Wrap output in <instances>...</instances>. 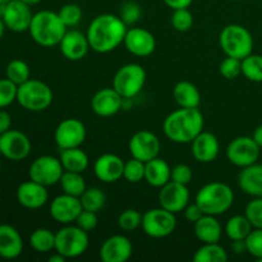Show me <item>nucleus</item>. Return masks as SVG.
Masks as SVG:
<instances>
[{
	"instance_id": "f257e3e1",
	"label": "nucleus",
	"mask_w": 262,
	"mask_h": 262,
	"mask_svg": "<svg viewBox=\"0 0 262 262\" xmlns=\"http://www.w3.org/2000/svg\"><path fill=\"white\" fill-rule=\"evenodd\" d=\"M128 26L120 19L119 15L100 14L94 18L87 28V38L90 48L100 54L110 53L123 43Z\"/></svg>"
},
{
	"instance_id": "f03ea898",
	"label": "nucleus",
	"mask_w": 262,
	"mask_h": 262,
	"mask_svg": "<svg viewBox=\"0 0 262 262\" xmlns=\"http://www.w3.org/2000/svg\"><path fill=\"white\" fill-rule=\"evenodd\" d=\"M204 115L199 107H181L165 118L163 129L171 142L191 143L204 130Z\"/></svg>"
},
{
	"instance_id": "7ed1b4c3",
	"label": "nucleus",
	"mask_w": 262,
	"mask_h": 262,
	"mask_svg": "<svg viewBox=\"0 0 262 262\" xmlns=\"http://www.w3.org/2000/svg\"><path fill=\"white\" fill-rule=\"evenodd\" d=\"M67 30L68 28L61 22L58 13L51 10H40L35 13L28 28L33 41L43 48L59 45Z\"/></svg>"
},
{
	"instance_id": "20e7f679",
	"label": "nucleus",
	"mask_w": 262,
	"mask_h": 262,
	"mask_svg": "<svg viewBox=\"0 0 262 262\" xmlns=\"http://www.w3.org/2000/svg\"><path fill=\"white\" fill-rule=\"evenodd\" d=\"M194 202L201 207L204 214L217 216L233 206L234 192L223 182H211L200 188Z\"/></svg>"
},
{
	"instance_id": "39448f33",
	"label": "nucleus",
	"mask_w": 262,
	"mask_h": 262,
	"mask_svg": "<svg viewBox=\"0 0 262 262\" xmlns=\"http://www.w3.org/2000/svg\"><path fill=\"white\" fill-rule=\"evenodd\" d=\"M219 45L227 56L245 59L253 51V37L250 31L241 25H228L219 35Z\"/></svg>"
},
{
	"instance_id": "423d86ee",
	"label": "nucleus",
	"mask_w": 262,
	"mask_h": 262,
	"mask_svg": "<svg viewBox=\"0 0 262 262\" xmlns=\"http://www.w3.org/2000/svg\"><path fill=\"white\" fill-rule=\"evenodd\" d=\"M53 91L50 87L38 79H28L18 86L17 101L28 112H42L53 102Z\"/></svg>"
},
{
	"instance_id": "0eeeda50",
	"label": "nucleus",
	"mask_w": 262,
	"mask_h": 262,
	"mask_svg": "<svg viewBox=\"0 0 262 262\" xmlns=\"http://www.w3.org/2000/svg\"><path fill=\"white\" fill-rule=\"evenodd\" d=\"M89 232L78 225H66L55 233V252L66 258H76L83 255L89 248Z\"/></svg>"
},
{
	"instance_id": "6e6552de",
	"label": "nucleus",
	"mask_w": 262,
	"mask_h": 262,
	"mask_svg": "<svg viewBox=\"0 0 262 262\" xmlns=\"http://www.w3.org/2000/svg\"><path fill=\"white\" fill-rule=\"evenodd\" d=\"M146 83V71L137 63L120 67L113 79V87L125 100H130L142 91Z\"/></svg>"
},
{
	"instance_id": "1a4fd4ad",
	"label": "nucleus",
	"mask_w": 262,
	"mask_h": 262,
	"mask_svg": "<svg viewBox=\"0 0 262 262\" xmlns=\"http://www.w3.org/2000/svg\"><path fill=\"white\" fill-rule=\"evenodd\" d=\"M142 227L145 234L151 238H165L173 234L177 228L176 214L158 207L150 209L142 215Z\"/></svg>"
},
{
	"instance_id": "9d476101",
	"label": "nucleus",
	"mask_w": 262,
	"mask_h": 262,
	"mask_svg": "<svg viewBox=\"0 0 262 262\" xmlns=\"http://www.w3.org/2000/svg\"><path fill=\"white\" fill-rule=\"evenodd\" d=\"M63 173L64 168L60 163V159L50 155H43L35 159L28 169L30 179L45 187L59 183Z\"/></svg>"
},
{
	"instance_id": "9b49d317",
	"label": "nucleus",
	"mask_w": 262,
	"mask_h": 262,
	"mask_svg": "<svg viewBox=\"0 0 262 262\" xmlns=\"http://www.w3.org/2000/svg\"><path fill=\"white\" fill-rule=\"evenodd\" d=\"M261 148L252 137L241 136L230 141L227 147V158L233 165L238 168H246L257 163Z\"/></svg>"
},
{
	"instance_id": "f8f14e48",
	"label": "nucleus",
	"mask_w": 262,
	"mask_h": 262,
	"mask_svg": "<svg viewBox=\"0 0 262 262\" xmlns=\"http://www.w3.org/2000/svg\"><path fill=\"white\" fill-rule=\"evenodd\" d=\"M86 127L81 120L76 118H68L60 122L54 133V140L60 150L73 147H81L86 140Z\"/></svg>"
},
{
	"instance_id": "ddd939ff",
	"label": "nucleus",
	"mask_w": 262,
	"mask_h": 262,
	"mask_svg": "<svg viewBox=\"0 0 262 262\" xmlns=\"http://www.w3.org/2000/svg\"><path fill=\"white\" fill-rule=\"evenodd\" d=\"M161 143L158 136L150 130H140L136 132L130 137L128 143V150H129L132 158L147 163L152 159L158 158L160 154Z\"/></svg>"
},
{
	"instance_id": "4468645a",
	"label": "nucleus",
	"mask_w": 262,
	"mask_h": 262,
	"mask_svg": "<svg viewBox=\"0 0 262 262\" xmlns=\"http://www.w3.org/2000/svg\"><path fill=\"white\" fill-rule=\"evenodd\" d=\"M31 152V141L23 132L9 129L0 135V154L12 161L25 160Z\"/></svg>"
},
{
	"instance_id": "2eb2a0df",
	"label": "nucleus",
	"mask_w": 262,
	"mask_h": 262,
	"mask_svg": "<svg viewBox=\"0 0 262 262\" xmlns=\"http://www.w3.org/2000/svg\"><path fill=\"white\" fill-rule=\"evenodd\" d=\"M189 204V191L187 186L177 182H168L159 192V205L163 209L178 214Z\"/></svg>"
},
{
	"instance_id": "dca6fc26",
	"label": "nucleus",
	"mask_w": 262,
	"mask_h": 262,
	"mask_svg": "<svg viewBox=\"0 0 262 262\" xmlns=\"http://www.w3.org/2000/svg\"><path fill=\"white\" fill-rule=\"evenodd\" d=\"M82 210L83 209H82L79 197H74L67 193L56 196L50 204L51 217L56 223H60L63 225H68L76 222Z\"/></svg>"
},
{
	"instance_id": "f3484780",
	"label": "nucleus",
	"mask_w": 262,
	"mask_h": 262,
	"mask_svg": "<svg viewBox=\"0 0 262 262\" xmlns=\"http://www.w3.org/2000/svg\"><path fill=\"white\" fill-rule=\"evenodd\" d=\"M32 12L31 7L23 3L22 0H10L7 3L5 12L3 14L5 27L14 32H25L30 28L32 22Z\"/></svg>"
},
{
	"instance_id": "a211bd4d",
	"label": "nucleus",
	"mask_w": 262,
	"mask_h": 262,
	"mask_svg": "<svg viewBox=\"0 0 262 262\" xmlns=\"http://www.w3.org/2000/svg\"><path fill=\"white\" fill-rule=\"evenodd\" d=\"M123 43L130 54L141 56V58L151 55L156 49L155 36L148 30L141 27H133L127 30Z\"/></svg>"
},
{
	"instance_id": "6ab92c4d",
	"label": "nucleus",
	"mask_w": 262,
	"mask_h": 262,
	"mask_svg": "<svg viewBox=\"0 0 262 262\" xmlns=\"http://www.w3.org/2000/svg\"><path fill=\"white\" fill-rule=\"evenodd\" d=\"M124 101L119 92L113 87H105L97 91L91 99V107L99 117L109 118L117 114L124 106Z\"/></svg>"
},
{
	"instance_id": "aec40b11",
	"label": "nucleus",
	"mask_w": 262,
	"mask_h": 262,
	"mask_svg": "<svg viewBox=\"0 0 262 262\" xmlns=\"http://www.w3.org/2000/svg\"><path fill=\"white\" fill-rule=\"evenodd\" d=\"M133 253V246L125 235H112L100 248V258L104 262H125Z\"/></svg>"
},
{
	"instance_id": "412c9836",
	"label": "nucleus",
	"mask_w": 262,
	"mask_h": 262,
	"mask_svg": "<svg viewBox=\"0 0 262 262\" xmlns=\"http://www.w3.org/2000/svg\"><path fill=\"white\" fill-rule=\"evenodd\" d=\"M124 164V161L115 154H104L95 161V176L104 183H114L123 178Z\"/></svg>"
},
{
	"instance_id": "4be33fe9",
	"label": "nucleus",
	"mask_w": 262,
	"mask_h": 262,
	"mask_svg": "<svg viewBox=\"0 0 262 262\" xmlns=\"http://www.w3.org/2000/svg\"><path fill=\"white\" fill-rule=\"evenodd\" d=\"M59 46L64 58L71 61H78L83 59L91 49L87 36L78 30H67Z\"/></svg>"
},
{
	"instance_id": "5701e85b",
	"label": "nucleus",
	"mask_w": 262,
	"mask_h": 262,
	"mask_svg": "<svg viewBox=\"0 0 262 262\" xmlns=\"http://www.w3.org/2000/svg\"><path fill=\"white\" fill-rule=\"evenodd\" d=\"M48 200L49 193L46 187L32 181V179L23 182L17 189V201L26 209H41V207L45 206Z\"/></svg>"
},
{
	"instance_id": "b1692460",
	"label": "nucleus",
	"mask_w": 262,
	"mask_h": 262,
	"mask_svg": "<svg viewBox=\"0 0 262 262\" xmlns=\"http://www.w3.org/2000/svg\"><path fill=\"white\" fill-rule=\"evenodd\" d=\"M219 140L211 132L202 130L191 142V152L199 163H212L219 155Z\"/></svg>"
},
{
	"instance_id": "393cba45",
	"label": "nucleus",
	"mask_w": 262,
	"mask_h": 262,
	"mask_svg": "<svg viewBox=\"0 0 262 262\" xmlns=\"http://www.w3.org/2000/svg\"><path fill=\"white\" fill-rule=\"evenodd\" d=\"M23 251V241L19 232L8 224L0 225V257L13 260Z\"/></svg>"
},
{
	"instance_id": "a878e982",
	"label": "nucleus",
	"mask_w": 262,
	"mask_h": 262,
	"mask_svg": "<svg viewBox=\"0 0 262 262\" xmlns=\"http://www.w3.org/2000/svg\"><path fill=\"white\" fill-rule=\"evenodd\" d=\"M238 186L251 197H262V164H252L242 168L238 176Z\"/></svg>"
},
{
	"instance_id": "bb28decb",
	"label": "nucleus",
	"mask_w": 262,
	"mask_h": 262,
	"mask_svg": "<svg viewBox=\"0 0 262 262\" xmlns=\"http://www.w3.org/2000/svg\"><path fill=\"white\" fill-rule=\"evenodd\" d=\"M194 234L202 243H219L223 235V228L214 215L205 214L194 223Z\"/></svg>"
},
{
	"instance_id": "cd10ccee",
	"label": "nucleus",
	"mask_w": 262,
	"mask_h": 262,
	"mask_svg": "<svg viewBox=\"0 0 262 262\" xmlns=\"http://www.w3.org/2000/svg\"><path fill=\"white\" fill-rule=\"evenodd\" d=\"M145 181L155 188H161L171 181V168L165 160L158 156L146 163Z\"/></svg>"
},
{
	"instance_id": "c85d7f7f",
	"label": "nucleus",
	"mask_w": 262,
	"mask_h": 262,
	"mask_svg": "<svg viewBox=\"0 0 262 262\" xmlns=\"http://www.w3.org/2000/svg\"><path fill=\"white\" fill-rule=\"evenodd\" d=\"M173 97L181 107H199L201 94L196 84L189 81H181L174 86Z\"/></svg>"
},
{
	"instance_id": "c756f323",
	"label": "nucleus",
	"mask_w": 262,
	"mask_h": 262,
	"mask_svg": "<svg viewBox=\"0 0 262 262\" xmlns=\"http://www.w3.org/2000/svg\"><path fill=\"white\" fill-rule=\"evenodd\" d=\"M60 163L66 171L83 173L89 168V156L81 147L66 148L60 151Z\"/></svg>"
},
{
	"instance_id": "7c9ffc66",
	"label": "nucleus",
	"mask_w": 262,
	"mask_h": 262,
	"mask_svg": "<svg viewBox=\"0 0 262 262\" xmlns=\"http://www.w3.org/2000/svg\"><path fill=\"white\" fill-rule=\"evenodd\" d=\"M252 230V224L246 215H234L225 224V233L230 241L246 239Z\"/></svg>"
},
{
	"instance_id": "2f4dec72",
	"label": "nucleus",
	"mask_w": 262,
	"mask_h": 262,
	"mask_svg": "<svg viewBox=\"0 0 262 262\" xmlns=\"http://www.w3.org/2000/svg\"><path fill=\"white\" fill-rule=\"evenodd\" d=\"M228 252L219 243H202L193 256L194 262H227Z\"/></svg>"
},
{
	"instance_id": "473e14b6",
	"label": "nucleus",
	"mask_w": 262,
	"mask_h": 262,
	"mask_svg": "<svg viewBox=\"0 0 262 262\" xmlns=\"http://www.w3.org/2000/svg\"><path fill=\"white\" fill-rule=\"evenodd\" d=\"M30 245L40 253L50 252L55 250V233L48 228H37L30 235Z\"/></svg>"
},
{
	"instance_id": "72a5a7b5",
	"label": "nucleus",
	"mask_w": 262,
	"mask_h": 262,
	"mask_svg": "<svg viewBox=\"0 0 262 262\" xmlns=\"http://www.w3.org/2000/svg\"><path fill=\"white\" fill-rule=\"evenodd\" d=\"M82 209L92 212H99L104 209L106 204V196L104 192L97 187H90L84 189L83 193L79 196Z\"/></svg>"
},
{
	"instance_id": "f704fd0d",
	"label": "nucleus",
	"mask_w": 262,
	"mask_h": 262,
	"mask_svg": "<svg viewBox=\"0 0 262 262\" xmlns=\"http://www.w3.org/2000/svg\"><path fill=\"white\" fill-rule=\"evenodd\" d=\"M59 183H60L61 189H63V193L71 194V196L74 197L81 196L84 189L87 188L82 173H74V171L64 170Z\"/></svg>"
},
{
	"instance_id": "c9c22d12",
	"label": "nucleus",
	"mask_w": 262,
	"mask_h": 262,
	"mask_svg": "<svg viewBox=\"0 0 262 262\" xmlns=\"http://www.w3.org/2000/svg\"><path fill=\"white\" fill-rule=\"evenodd\" d=\"M242 74L251 82H262V55L250 54L242 59Z\"/></svg>"
},
{
	"instance_id": "e433bc0d",
	"label": "nucleus",
	"mask_w": 262,
	"mask_h": 262,
	"mask_svg": "<svg viewBox=\"0 0 262 262\" xmlns=\"http://www.w3.org/2000/svg\"><path fill=\"white\" fill-rule=\"evenodd\" d=\"M5 74H7L8 79L19 86V84L25 83L26 81L30 79L31 71L26 61L20 60V59H14V60L9 61V64L7 66Z\"/></svg>"
},
{
	"instance_id": "4c0bfd02",
	"label": "nucleus",
	"mask_w": 262,
	"mask_h": 262,
	"mask_svg": "<svg viewBox=\"0 0 262 262\" xmlns=\"http://www.w3.org/2000/svg\"><path fill=\"white\" fill-rule=\"evenodd\" d=\"M145 168L146 163L132 158L130 160L125 161L123 178L129 183H138L142 179H145Z\"/></svg>"
},
{
	"instance_id": "58836bf2",
	"label": "nucleus",
	"mask_w": 262,
	"mask_h": 262,
	"mask_svg": "<svg viewBox=\"0 0 262 262\" xmlns=\"http://www.w3.org/2000/svg\"><path fill=\"white\" fill-rule=\"evenodd\" d=\"M142 224V214L135 209H127L118 216V225L122 230L133 232Z\"/></svg>"
},
{
	"instance_id": "ea45409f",
	"label": "nucleus",
	"mask_w": 262,
	"mask_h": 262,
	"mask_svg": "<svg viewBox=\"0 0 262 262\" xmlns=\"http://www.w3.org/2000/svg\"><path fill=\"white\" fill-rule=\"evenodd\" d=\"M141 15H142L141 5L138 3L133 2V0H128V2L123 3L122 7H120L119 17L127 26L136 25L141 19Z\"/></svg>"
},
{
	"instance_id": "a19ab883",
	"label": "nucleus",
	"mask_w": 262,
	"mask_h": 262,
	"mask_svg": "<svg viewBox=\"0 0 262 262\" xmlns=\"http://www.w3.org/2000/svg\"><path fill=\"white\" fill-rule=\"evenodd\" d=\"M171 26L179 32H187L193 26V14L188 8L174 9L171 14Z\"/></svg>"
},
{
	"instance_id": "79ce46f5",
	"label": "nucleus",
	"mask_w": 262,
	"mask_h": 262,
	"mask_svg": "<svg viewBox=\"0 0 262 262\" xmlns=\"http://www.w3.org/2000/svg\"><path fill=\"white\" fill-rule=\"evenodd\" d=\"M59 17H60L61 22L68 27H74L78 25L82 19V9L79 5L77 4H66L60 8L58 12Z\"/></svg>"
},
{
	"instance_id": "37998d69",
	"label": "nucleus",
	"mask_w": 262,
	"mask_h": 262,
	"mask_svg": "<svg viewBox=\"0 0 262 262\" xmlns=\"http://www.w3.org/2000/svg\"><path fill=\"white\" fill-rule=\"evenodd\" d=\"M245 215L252 224L253 229H262V197H253L252 201L248 202Z\"/></svg>"
},
{
	"instance_id": "c03bdc74",
	"label": "nucleus",
	"mask_w": 262,
	"mask_h": 262,
	"mask_svg": "<svg viewBox=\"0 0 262 262\" xmlns=\"http://www.w3.org/2000/svg\"><path fill=\"white\" fill-rule=\"evenodd\" d=\"M18 86L10 79H0V109L9 106L17 100Z\"/></svg>"
},
{
	"instance_id": "a18cd8bd",
	"label": "nucleus",
	"mask_w": 262,
	"mask_h": 262,
	"mask_svg": "<svg viewBox=\"0 0 262 262\" xmlns=\"http://www.w3.org/2000/svg\"><path fill=\"white\" fill-rule=\"evenodd\" d=\"M219 72L224 78L234 79L242 74V60L232 56H227L224 60L220 63Z\"/></svg>"
},
{
	"instance_id": "49530a36",
	"label": "nucleus",
	"mask_w": 262,
	"mask_h": 262,
	"mask_svg": "<svg viewBox=\"0 0 262 262\" xmlns=\"http://www.w3.org/2000/svg\"><path fill=\"white\" fill-rule=\"evenodd\" d=\"M247 252L258 262H262V229H253L246 238Z\"/></svg>"
},
{
	"instance_id": "de8ad7c7",
	"label": "nucleus",
	"mask_w": 262,
	"mask_h": 262,
	"mask_svg": "<svg viewBox=\"0 0 262 262\" xmlns=\"http://www.w3.org/2000/svg\"><path fill=\"white\" fill-rule=\"evenodd\" d=\"M193 178V171L187 164H178L171 168V181L187 186Z\"/></svg>"
},
{
	"instance_id": "09e8293b",
	"label": "nucleus",
	"mask_w": 262,
	"mask_h": 262,
	"mask_svg": "<svg viewBox=\"0 0 262 262\" xmlns=\"http://www.w3.org/2000/svg\"><path fill=\"white\" fill-rule=\"evenodd\" d=\"M76 225H78L81 229L86 230V232H91L97 227L99 223V217H97V212L89 211V210H82L81 214L76 219Z\"/></svg>"
},
{
	"instance_id": "8fccbe9b",
	"label": "nucleus",
	"mask_w": 262,
	"mask_h": 262,
	"mask_svg": "<svg viewBox=\"0 0 262 262\" xmlns=\"http://www.w3.org/2000/svg\"><path fill=\"white\" fill-rule=\"evenodd\" d=\"M183 211H184V217L187 219V222L192 223V224L199 222V220L205 215L204 211L201 210V207H200L196 202L191 205L189 204L187 205V207L183 210Z\"/></svg>"
},
{
	"instance_id": "3c124183",
	"label": "nucleus",
	"mask_w": 262,
	"mask_h": 262,
	"mask_svg": "<svg viewBox=\"0 0 262 262\" xmlns=\"http://www.w3.org/2000/svg\"><path fill=\"white\" fill-rule=\"evenodd\" d=\"M12 127V117L5 110H0V135L7 130L10 129Z\"/></svg>"
},
{
	"instance_id": "603ef678",
	"label": "nucleus",
	"mask_w": 262,
	"mask_h": 262,
	"mask_svg": "<svg viewBox=\"0 0 262 262\" xmlns=\"http://www.w3.org/2000/svg\"><path fill=\"white\" fill-rule=\"evenodd\" d=\"M170 9H182V8H188L193 0H163Z\"/></svg>"
},
{
	"instance_id": "864d4df0",
	"label": "nucleus",
	"mask_w": 262,
	"mask_h": 262,
	"mask_svg": "<svg viewBox=\"0 0 262 262\" xmlns=\"http://www.w3.org/2000/svg\"><path fill=\"white\" fill-rule=\"evenodd\" d=\"M232 251L237 255H242V253L247 252V245H246V239H238L232 241Z\"/></svg>"
},
{
	"instance_id": "5fc2aeb1",
	"label": "nucleus",
	"mask_w": 262,
	"mask_h": 262,
	"mask_svg": "<svg viewBox=\"0 0 262 262\" xmlns=\"http://www.w3.org/2000/svg\"><path fill=\"white\" fill-rule=\"evenodd\" d=\"M252 138L255 140V142L257 143L258 147L262 148V124L258 125V127L253 130Z\"/></svg>"
},
{
	"instance_id": "6e6d98bb",
	"label": "nucleus",
	"mask_w": 262,
	"mask_h": 262,
	"mask_svg": "<svg viewBox=\"0 0 262 262\" xmlns=\"http://www.w3.org/2000/svg\"><path fill=\"white\" fill-rule=\"evenodd\" d=\"M66 260L67 258L58 252H55V255H53L49 257V262H64Z\"/></svg>"
},
{
	"instance_id": "4d7b16f0",
	"label": "nucleus",
	"mask_w": 262,
	"mask_h": 262,
	"mask_svg": "<svg viewBox=\"0 0 262 262\" xmlns=\"http://www.w3.org/2000/svg\"><path fill=\"white\" fill-rule=\"evenodd\" d=\"M4 31H5L4 20H3V18L0 17V38H2V37H3V35H4Z\"/></svg>"
},
{
	"instance_id": "13d9d810",
	"label": "nucleus",
	"mask_w": 262,
	"mask_h": 262,
	"mask_svg": "<svg viewBox=\"0 0 262 262\" xmlns=\"http://www.w3.org/2000/svg\"><path fill=\"white\" fill-rule=\"evenodd\" d=\"M23 3H26L27 5H30V7H32V5H36L38 4V3L41 2V0H22Z\"/></svg>"
},
{
	"instance_id": "bf43d9fd",
	"label": "nucleus",
	"mask_w": 262,
	"mask_h": 262,
	"mask_svg": "<svg viewBox=\"0 0 262 262\" xmlns=\"http://www.w3.org/2000/svg\"><path fill=\"white\" fill-rule=\"evenodd\" d=\"M5 7H7V4H4V3H0V17L3 18V14H4L5 12Z\"/></svg>"
},
{
	"instance_id": "052dcab7",
	"label": "nucleus",
	"mask_w": 262,
	"mask_h": 262,
	"mask_svg": "<svg viewBox=\"0 0 262 262\" xmlns=\"http://www.w3.org/2000/svg\"><path fill=\"white\" fill-rule=\"evenodd\" d=\"M10 0H0V3H4V4H7V3H9Z\"/></svg>"
},
{
	"instance_id": "680f3d73",
	"label": "nucleus",
	"mask_w": 262,
	"mask_h": 262,
	"mask_svg": "<svg viewBox=\"0 0 262 262\" xmlns=\"http://www.w3.org/2000/svg\"><path fill=\"white\" fill-rule=\"evenodd\" d=\"M0 168H2V160H0Z\"/></svg>"
},
{
	"instance_id": "e2e57ef3",
	"label": "nucleus",
	"mask_w": 262,
	"mask_h": 262,
	"mask_svg": "<svg viewBox=\"0 0 262 262\" xmlns=\"http://www.w3.org/2000/svg\"><path fill=\"white\" fill-rule=\"evenodd\" d=\"M237 2H241V0H237Z\"/></svg>"
}]
</instances>
